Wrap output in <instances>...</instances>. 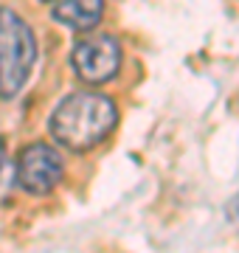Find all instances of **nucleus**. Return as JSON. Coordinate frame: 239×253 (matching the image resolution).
<instances>
[{"instance_id":"nucleus-4","label":"nucleus","mask_w":239,"mask_h":253,"mask_svg":"<svg viewBox=\"0 0 239 253\" xmlns=\"http://www.w3.org/2000/svg\"><path fill=\"white\" fill-rule=\"evenodd\" d=\"M62 172H65L62 155L56 152L54 146L37 141V144L23 149L14 180L23 191L40 197V194H48V191L56 189V183L62 180Z\"/></svg>"},{"instance_id":"nucleus-6","label":"nucleus","mask_w":239,"mask_h":253,"mask_svg":"<svg viewBox=\"0 0 239 253\" xmlns=\"http://www.w3.org/2000/svg\"><path fill=\"white\" fill-rule=\"evenodd\" d=\"M14 180V172H11V161H9V149H6V141L0 138V203L9 194V186Z\"/></svg>"},{"instance_id":"nucleus-8","label":"nucleus","mask_w":239,"mask_h":253,"mask_svg":"<svg viewBox=\"0 0 239 253\" xmlns=\"http://www.w3.org/2000/svg\"><path fill=\"white\" fill-rule=\"evenodd\" d=\"M42 3H51V0H42Z\"/></svg>"},{"instance_id":"nucleus-2","label":"nucleus","mask_w":239,"mask_h":253,"mask_svg":"<svg viewBox=\"0 0 239 253\" xmlns=\"http://www.w3.org/2000/svg\"><path fill=\"white\" fill-rule=\"evenodd\" d=\"M37 62V40L17 11L0 6V96L14 99Z\"/></svg>"},{"instance_id":"nucleus-7","label":"nucleus","mask_w":239,"mask_h":253,"mask_svg":"<svg viewBox=\"0 0 239 253\" xmlns=\"http://www.w3.org/2000/svg\"><path fill=\"white\" fill-rule=\"evenodd\" d=\"M225 214H228L231 222H237L239 225V194L234 200H228V206H225Z\"/></svg>"},{"instance_id":"nucleus-3","label":"nucleus","mask_w":239,"mask_h":253,"mask_svg":"<svg viewBox=\"0 0 239 253\" xmlns=\"http://www.w3.org/2000/svg\"><path fill=\"white\" fill-rule=\"evenodd\" d=\"M121 45L119 40L110 34H93L79 40L71 54V65H74L76 76L87 84H107L116 79L121 71Z\"/></svg>"},{"instance_id":"nucleus-1","label":"nucleus","mask_w":239,"mask_h":253,"mask_svg":"<svg viewBox=\"0 0 239 253\" xmlns=\"http://www.w3.org/2000/svg\"><path fill=\"white\" fill-rule=\"evenodd\" d=\"M116 124H119L116 101L90 90L65 96L48 118L54 141L71 152H90L116 129Z\"/></svg>"},{"instance_id":"nucleus-5","label":"nucleus","mask_w":239,"mask_h":253,"mask_svg":"<svg viewBox=\"0 0 239 253\" xmlns=\"http://www.w3.org/2000/svg\"><path fill=\"white\" fill-rule=\"evenodd\" d=\"M104 0H59L51 11V17L65 28L74 31H90L101 23Z\"/></svg>"}]
</instances>
